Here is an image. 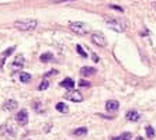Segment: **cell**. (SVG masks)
<instances>
[{
    "mask_svg": "<svg viewBox=\"0 0 156 140\" xmlns=\"http://www.w3.org/2000/svg\"><path fill=\"white\" fill-rule=\"evenodd\" d=\"M16 122H17L20 126H26L28 123V112L26 109H20V112H17V115H16Z\"/></svg>",
    "mask_w": 156,
    "mask_h": 140,
    "instance_id": "cell-5",
    "label": "cell"
},
{
    "mask_svg": "<svg viewBox=\"0 0 156 140\" xmlns=\"http://www.w3.org/2000/svg\"><path fill=\"white\" fill-rule=\"evenodd\" d=\"M105 24L117 32H125L128 28V23L122 17H105Z\"/></svg>",
    "mask_w": 156,
    "mask_h": 140,
    "instance_id": "cell-1",
    "label": "cell"
},
{
    "mask_svg": "<svg viewBox=\"0 0 156 140\" xmlns=\"http://www.w3.org/2000/svg\"><path fill=\"white\" fill-rule=\"evenodd\" d=\"M61 87H65V88H68V90H72L73 87H75V81H73L72 79H65L61 81Z\"/></svg>",
    "mask_w": 156,
    "mask_h": 140,
    "instance_id": "cell-13",
    "label": "cell"
},
{
    "mask_svg": "<svg viewBox=\"0 0 156 140\" xmlns=\"http://www.w3.org/2000/svg\"><path fill=\"white\" fill-rule=\"evenodd\" d=\"M135 140H143L142 137H137V139H135Z\"/></svg>",
    "mask_w": 156,
    "mask_h": 140,
    "instance_id": "cell-29",
    "label": "cell"
},
{
    "mask_svg": "<svg viewBox=\"0 0 156 140\" xmlns=\"http://www.w3.org/2000/svg\"><path fill=\"white\" fill-rule=\"evenodd\" d=\"M111 140H121V137H113Z\"/></svg>",
    "mask_w": 156,
    "mask_h": 140,
    "instance_id": "cell-28",
    "label": "cell"
},
{
    "mask_svg": "<svg viewBox=\"0 0 156 140\" xmlns=\"http://www.w3.org/2000/svg\"><path fill=\"white\" fill-rule=\"evenodd\" d=\"M79 85H80V87H90L92 84H90L89 81H86V80H80L79 81Z\"/></svg>",
    "mask_w": 156,
    "mask_h": 140,
    "instance_id": "cell-24",
    "label": "cell"
},
{
    "mask_svg": "<svg viewBox=\"0 0 156 140\" xmlns=\"http://www.w3.org/2000/svg\"><path fill=\"white\" fill-rule=\"evenodd\" d=\"M125 118L128 119V121H132V122H137L139 121V118H141V115H139L135 109H129L128 112L125 114Z\"/></svg>",
    "mask_w": 156,
    "mask_h": 140,
    "instance_id": "cell-8",
    "label": "cell"
},
{
    "mask_svg": "<svg viewBox=\"0 0 156 140\" xmlns=\"http://www.w3.org/2000/svg\"><path fill=\"white\" fill-rule=\"evenodd\" d=\"M21 67V66H24V56L23 55H17L14 59V63H13V67Z\"/></svg>",
    "mask_w": 156,
    "mask_h": 140,
    "instance_id": "cell-16",
    "label": "cell"
},
{
    "mask_svg": "<svg viewBox=\"0 0 156 140\" xmlns=\"http://www.w3.org/2000/svg\"><path fill=\"white\" fill-rule=\"evenodd\" d=\"M92 57H93V60L96 62V63H98V56L96 55V53H93V55H92Z\"/></svg>",
    "mask_w": 156,
    "mask_h": 140,
    "instance_id": "cell-26",
    "label": "cell"
},
{
    "mask_svg": "<svg viewBox=\"0 0 156 140\" xmlns=\"http://www.w3.org/2000/svg\"><path fill=\"white\" fill-rule=\"evenodd\" d=\"M65 98L72 101V102H82L83 101V95H82L79 91H75V90H71V91L65 95Z\"/></svg>",
    "mask_w": 156,
    "mask_h": 140,
    "instance_id": "cell-6",
    "label": "cell"
},
{
    "mask_svg": "<svg viewBox=\"0 0 156 140\" xmlns=\"http://www.w3.org/2000/svg\"><path fill=\"white\" fill-rule=\"evenodd\" d=\"M3 106H4L6 111H14L18 106V104H17V101H14V100H9V101L4 102V105H3Z\"/></svg>",
    "mask_w": 156,
    "mask_h": 140,
    "instance_id": "cell-12",
    "label": "cell"
},
{
    "mask_svg": "<svg viewBox=\"0 0 156 140\" xmlns=\"http://www.w3.org/2000/svg\"><path fill=\"white\" fill-rule=\"evenodd\" d=\"M92 42L94 45H97V46H105L107 45V39H105V36L101 34V32H93L92 34Z\"/></svg>",
    "mask_w": 156,
    "mask_h": 140,
    "instance_id": "cell-4",
    "label": "cell"
},
{
    "mask_svg": "<svg viewBox=\"0 0 156 140\" xmlns=\"http://www.w3.org/2000/svg\"><path fill=\"white\" fill-rule=\"evenodd\" d=\"M14 51H16V46H11V48H9V49H6V52H3V55H2V60H0V67H3V66H4V60H6V57H7V56H10Z\"/></svg>",
    "mask_w": 156,
    "mask_h": 140,
    "instance_id": "cell-11",
    "label": "cell"
},
{
    "mask_svg": "<svg viewBox=\"0 0 156 140\" xmlns=\"http://www.w3.org/2000/svg\"><path fill=\"white\" fill-rule=\"evenodd\" d=\"M26 140H30V139H26Z\"/></svg>",
    "mask_w": 156,
    "mask_h": 140,
    "instance_id": "cell-30",
    "label": "cell"
},
{
    "mask_svg": "<svg viewBox=\"0 0 156 140\" xmlns=\"http://www.w3.org/2000/svg\"><path fill=\"white\" fill-rule=\"evenodd\" d=\"M55 108H56V111H59V112H62V114H68V111H69L68 105L65 104V102H58Z\"/></svg>",
    "mask_w": 156,
    "mask_h": 140,
    "instance_id": "cell-17",
    "label": "cell"
},
{
    "mask_svg": "<svg viewBox=\"0 0 156 140\" xmlns=\"http://www.w3.org/2000/svg\"><path fill=\"white\" fill-rule=\"evenodd\" d=\"M108 7H110V9H114V10L120 11V13H122V11H124V9H122V7H120V6H117V4H110Z\"/></svg>",
    "mask_w": 156,
    "mask_h": 140,
    "instance_id": "cell-23",
    "label": "cell"
},
{
    "mask_svg": "<svg viewBox=\"0 0 156 140\" xmlns=\"http://www.w3.org/2000/svg\"><path fill=\"white\" fill-rule=\"evenodd\" d=\"M121 140H132V136H131L129 132H125V133L121 134Z\"/></svg>",
    "mask_w": 156,
    "mask_h": 140,
    "instance_id": "cell-22",
    "label": "cell"
},
{
    "mask_svg": "<svg viewBox=\"0 0 156 140\" xmlns=\"http://www.w3.org/2000/svg\"><path fill=\"white\" fill-rule=\"evenodd\" d=\"M0 129H2V132H3V133H10L11 136H14V133H16V130H14V126L11 125L10 122H9V123H4V125H3L2 127H0Z\"/></svg>",
    "mask_w": 156,
    "mask_h": 140,
    "instance_id": "cell-10",
    "label": "cell"
},
{
    "mask_svg": "<svg viewBox=\"0 0 156 140\" xmlns=\"http://www.w3.org/2000/svg\"><path fill=\"white\" fill-rule=\"evenodd\" d=\"M118 106H120V104H118V101H115V100H110V101L105 102V109L110 111V112H115L118 109Z\"/></svg>",
    "mask_w": 156,
    "mask_h": 140,
    "instance_id": "cell-9",
    "label": "cell"
},
{
    "mask_svg": "<svg viewBox=\"0 0 156 140\" xmlns=\"http://www.w3.org/2000/svg\"><path fill=\"white\" fill-rule=\"evenodd\" d=\"M73 134H75V136H84V134H87V127H79V129L73 130Z\"/></svg>",
    "mask_w": 156,
    "mask_h": 140,
    "instance_id": "cell-18",
    "label": "cell"
},
{
    "mask_svg": "<svg viewBox=\"0 0 156 140\" xmlns=\"http://www.w3.org/2000/svg\"><path fill=\"white\" fill-rule=\"evenodd\" d=\"M97 73V70L94 69V67H90V66H83V67L80 69V74L86 77V76H93V74H96Z\"/></svg>",
    "mask_w": 156,
    "mask_h": 140,
    "instance_id": "cell-7",
    "label": "cell"
},
{
    "mask_svg": "<svg viewBox=\"0 0 156 140\" xmlns=\"http://www.w3.org/2000/svg\"><path fill=\"white\" fill-rule=\"evenodd\" d=\"M62 2H68V0H54V3H62Z\"/></svg>",
    "mask_w": 156,
    "mask_h": 140,
    "instance_id": "cell-27",
    "label": "cell"
},
{
    "mask_svg": "<svg viewBox=\"0 0 156 140\" xmlns=\"http://www.w3.org/2000/svg\"><path fill=\"white\" fill-rule=\"evenodd\" d=\"M38 21L34 18H24V20H17L14 21V27L20 31H31L37 27Z\"/></svg>",
    "mask_w": 156,
    "mask_h": 140,
    "instance_id": "cell-2",
    "label": "cell"
},
{
    "mask_svg": "<svg viewBox=\"0 0 156 140\" xmlns=\"http://www.w3.org/2000/svg\"><path fill=\"white\" fill-rule=\"evenodd\" d=\"M58 74V70H49L48 73H45V77H49V76H56Z\"/></svg>",
    "mask_w": 156,
    "mask_h": 140,
    "instance_id": "cell-25",
    "label": "cell"
},
{
    "mask_svg": "<svg viewBox=\"0 0 156 140\" xmlns=\"http://www.w3.org/2000/svg\"><path fill=\"white\" fill-rule=\"evenodd\" d=\"M49 87V81L48 80H42L39 83V85H38V91H44V90H47Z\"/></svg>",
    "mask_w": 156,
    "mask_h": 140,
    "instance_id": "cell-19",
    "label": "cell"
},
{
    "mask_svg": "<svg viewBox=\"0 0 156 140\" xmlns=\"http://www.w3.org/2000/svg\"><path fill=\"white\" fill-rule=\"evenodd\" d=\"M69 28H71L72 32H75L76 35H86L89 32V25L86 23L82 21H73L69 24Z\"/></svg>",
    "mask_w": 156,
    "mask_h": 140,
    "instance_id": "cell-3",
    "label": "cell"
},
{
    "mask_svg": "<svg viewBox=\"0 0 156 140\" xmlns=\"http://www.w3.org/2000/svg\"><path fill=\"white\" fill-rule=\"evenodd\" d=\"M76 51H77V53L82 56V57H87V53H86L84 51H83V48H82V45H76Z\"/></svg>",
    "mask_w": 156,
    "mask_h": 140,
    "instance_id": "cell-21",
    "label": "cell"
},
{
    "mask_svg": "<svg viewBox=\"0 0 156 140\" xmlns=\"http://www.w3.org/2000/svg\"><path fill=\"white\" fill-rule=\"evenodd\" d=\"M18 79L21 83H28V81H31V74L27 72H20L18 73Z\"/></svg>",
    "mask_w": 156,
    "mask_h": 140,
    "instance_id": "cell-14",
    "label": "cell"
},
{
    "mask_svg": "<svg viewBox=\"0 0 156 140\" xmlns=\"http://www.w3.org/2000/svg\"><path fill=\"white\" fill-rule=\"evenodd\" d=\"M39 60L42 62V63H48V62L54 60V55H52V53H49V52L42 53V55L39 56Z\"/></svg>",
    "mask_w": 156,
    "mask_h": 140,
    "instance_id": "cell-15",
    "label": "cell"
},
{
    "mask_svg": "<svg viewBox=\"0 0 156 140\" xmlns=\"http://www.w3.org/2000/svg\"><path fill=\"white\" fill-rule=\"evenodd\" d=\"M146 136H148L149 139H152V137L155 136V129H153L152 126H146Z\"/></svg>",
    "mask_w": 156,
    "mask_h": 140,
    "instance_id": "cell-20",
    "label": "cell"
}]
</instances>
